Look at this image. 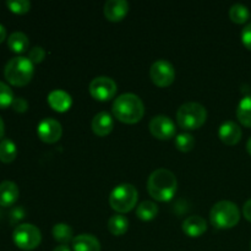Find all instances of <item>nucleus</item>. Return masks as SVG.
Instances as JSON below:
<instances>
[{"instance_id":"6","label":"nucleus","mask_w":251,"mask_h":251,"mask_svg":"<svg viewBox=\"0 0 251 251\" xmlns=\"http://www.w3.org/2000/svg\"><path fill=\"white\" fill-rule=\"evenodd\" d=\"M139 194L131 184H120L115 186L109 195V205L119 213H126L136 206Z\"/></svg>"},{"instance_id":"13","label":"nucleus","mask_w":251,"mask_h":251,"mask_svg":"<svg viewBox=\"0 0 251 251\" xmlns=\"http://www.w3.org/2000/svg\"><path fill=\"white\" fill-rule=\"evenodd\" d=\"M218 136H220L221 141L225 142L226 145L234 146L242 139V129L237 123L228 120L221 125L220 130H218Z\"/></svg>"},{"instance_id":"14","label":"nucleus","mask_w":251,"mask_h":251,"mask_svg":"<svg viewBox=\"0 0 251 251\" xmlns=\"http://www.w3.org/2000/svg\"><path fill=\"white\" fill-rule=\"evenodd\" d=\"M114 127V120L108 112H100L92 120V130L98 136H107Z\"/></svg>"},{"instance_id":"30","label":"nucleus","mask_w":251,"mask_h":251,"mask_svg":"<svg viewBox=\"0 0 251 251\" xmlns=\"http://www.w3.org/2000/svg\"><path fill=\"white\" fill-rule=\"evenodd\" d=\"M12 109L17 113H25L28 109V103L25 98H15L11 104Z\"/></svg>"},{"instance_id":"37","label":"nucleus","mask_w":251,"mask_h":251,"mask_svg":"<svg viewBox=\"0 0 251 251\" xmlns=\"http://www.w3.org/2000/svg\"><path fill=\"white\" fill-rule=\"evenodd\" d=\"M250 249H251V245H250Z\"/></svg>"},{"instance_id":"23","label":"nucleus","mask_w":251,"mask_h":251,"mask_svg":"<svg viewBox=\"0 0 251 251\" xmlns=\"http://www.w3.org/2000/svg\"><path fill=\"white\" fill-rule=\"evenodd\" d=\"M17 156L16 145L9 139H4L0 142V161L2 163H11Z\"/></svg>"},{"instance_id":"12","label":"nucleus","mask_w":251,"mask_h":251,"mask_svg":"<svg viewBox=\"0 0 251 251\" xmlns=\"http://www.w3.org/2000/svg\"><path fill=\"white\" fill-rule=\"evenodd\" d=\"M129 11V2L126 0H108L103 7L107 20L112 22L122 21Z\"/></svg>"},{"instance_id":"33","label":"nucleus","mask_w":251,"mask_h":251,"mask_svg":"<svg viewBox=\"0 0 251 251\" xmlns=\"http://www.w3.org/2000/svg\"><path fill=\"white\" fill-rule=\"evenodd\" d=\"M5 38H6V29H5L2 25H0V43H2Z\"/></svg>"},{"instance_id":"18","label":"nucleus","mask_w":251,"mask_h":251,"mask_svg":"<svg viewBox=\"0 0 251 251\" xmlns=\"http://www.w3.org/2000/svg\"><path fill=\"white\" fill-rule=\"evenodd\" d=\"M74 251H100V243L95 235L80 234L73 240Z\"/></svg>"},{"instance_id":"20","label":"nucleus","mask_w":251,"mask_h":251,"mask_svg":"<svg viewBox=\"0 0 251 251\" xmlns=\"http://www.w3.org/2000/svg\"><path fill=\"white\" fill-rule=\"evenodd\" d=\"M237 118L244 126L251 127V95L245 96L237 108Z\"/></svg>"},{"instance_id":"9","label":"nucleus","mask_w":251,"mask_h":251,"mask_svg":"<svg viewBox=\"0 0 251 251\" xmlns=\"http://www.w3.org/2000/svg\"><path fill=\"white\" fill-rule=\"evenodd\" d=\"M117 83L108 76H98L90 83V93L95 100H109L117 93Z\"/></svg>"},{"instance_id":"36","label":"nucleus","mask_w":251,"mask_h":251,"mask_svg":"<svg viewBox=\"0 0 251 251\" xmlns=\"http://www.w3.org/2000/svg\"><path fill=\"white\" fill-rule=\"evenodd\" d=\"M247 150H248V152H249V154L251 156V137L249 140H248V142H247Z\"/></svg>"},{"instance_id":"4","label":"nucleus","mask_w":251,"mask_h":251,"mask_svg":"<svg viewBox=\"0 0 251 251\" xmlns=\"http://www.w3.org/2000/svg\"><path fill=\"white\" fill-rule=\"evenodd\" d=\"M210 220L216 228L228 229L235 227L239 223L240 211L232 201H220L211 208Z\"/></svg>"},{"instance_id":"17","label":"nucleus","mask_w":251,"mask_h":251,"mask_svg":"<svg viewBox=\"0 0 251 251\" xmlns=\"http://www.w3.org/2000/svg\"><path fill=\"white\" fill-rule=\"evenodd\" d=\"M183 230L191 238L200 237L207 230V223L200 216H190L183 222Z\"/></svg>"},{"instance_id":"3","label":"nucleus","mask_w":251,"mask_h":251,"mask_svg":"<svg viewBox=\"0 0 251 251\" xmlns=\"http://www.w3.org/2000/svg\"><path fill=\"white\" fill-rule=\"evenodd\" d=\"M33 63L25 56L10 59L4 69V76L7 82L17 87L26 86L33 77Z\"/></svg>"},{"instance_id":"31","label":"nucleus","mask_w":251,"mask_h":251,"mask_svg":"<svg viewBox=\"0 0 251 251\" xmlns=\"http://www.w3.org/2000/svg\"><path fill=\"white\" fill-rule=\"evenodd\" d=\"M242 42L248 49L251 50V22L247 25L242 31Z\"/></svg>"},{"instance_id":"19","label":"nucleus","mask_w":251,"mask_h":251,"mask_svg":"<svg viewBox=\"0 0 251 251\" xmlns=\"http://www.w3.org/2000/svg\"><path fill=\"white\" fill-rule=\"evenodd\" d=\"M7 47L11 49L14 53L22 54L28 49L29 41L28 37L22 32H14L7 38Z\"/></svg>"},{"instance_id":"29","label":"nucleus","mask_w":251,"mask_h":251,"mask_svg":"<svg viewBox=\"0 0 251 251\" xmlns=\"http://www.w3.org/2000/svg\"><path fill=\"white\" fill-rule=\"evenodd\" d=\"M44 56H46V51H44V49L42 48V47H34V48H32L28 53V59L33 64L42 63Z\"/></svg>"},{"instance_id":"7","label":"nucleus","mask_w":251,"mask_h":251,"mask_svg":"<svg viewBox=\"0 0 251 251\" xmlns=\"http://www.w3.org/2000/svg\"><path fill=\"white\" fill-rule=\"evenodd\" d=\"M12 240H14L15 245L21 250H33L42 242L41 230L36 226L24 223L15 228L14 233H12Z\"/></svg>"},{"instance_id":"11","label":"nucleus","mask_w":251,"mask_h":251,"mask_svg":"<svg viewBox=\"0 0 251 251\" xmlns=\"http://www.w3.org/2000/svg\"><path fill=\"white\" fill-rule=\"evenodd\" d=\"M37 134L43 142L54 144L60 140L61 135H63V127L58 120L53 119V118H46L39 123L38 127H37Z\"/></svg>"},{"instance_id":"26","label":"nucleus","mask_w":251,"mask_h":251,"mask_svg":"<svg viewBox=\"0 0 251 251\" xmlns=\"http://www.w3.org/2000/svg\"><path fill=\"white\" fill-rule=\"evenodd\" d=\"M195 146V139L189 132H183L176 137V147L181 152H189Z\"/></svg>"},{"instance_id":"32","label":"nucleus","mask_w":251,"mask_h":251,"mask_svg":"<svg viewBox=\"0 0 251 251\" xmlns=\"http://www.w3.org/2000/svg\"><path fill=\"white\" fill-rule=\"evenodd\" d=\"M243 213H244V217L247 218L249 222H251V199L244 203V207H243Z\"/></svg>"},{"instance_id":"24","label":"nucleus","mask_w":251,"mask_h":251,"mask_svg":"<svg viewBox=\"0 0 251 251\" xmlns=\"http://www.w3.org/2000/svg\"><path fill=\"white\" fill-rule=\"evenodd\" d=\"M158 213V207L152 201H144L136 208V216L142 221H151Z\"/></svg>"},{"instance_id":"1","label":"nucleus","mask_w":251,"mask_h":251,"mask_svg":"<svg viewBox=\"0 0 251 251\" xmlns=\"http://www.w3.org/2000/svg\"><path fill=\"white\" fill-rule=\"evenodd\" d=\"M178 181L176 176L166 168H159L152 172L147 180L149 194L159 202L171 201L176 195Z\"/></svg>"},{"instance_id":"21","label":"nucleus","mask_w":251,"mask_h":251,"mask_svg":"<svg viewBox=\"0 0 251 251\" xmlns=\"http://www.w3.org/2000/svg\"><path fill=\"white\" fill-rule=\"evenodd\" d=\"M53 237L56 242L68 245L74 240V230L66 223H58L53 227Z\"/></svg>"},{"instance_id":"34","label":"nucleus","mask_w":251,"mask_h":251,"mask_svg":"<svg viewBox=\"0 0 251 251\" xmlns=\"http://www.w3.org/2000/svg\"><path fill=\"white\" fill-rule=\"evenodd\" d=\"M4 132H5L4 122H2V119H1V118H0V140H1V137L4 136Z\"/></svg>"},{"instance_id":"5","label":"nucleus","mask_w":251,"mask_h":251,"mask_svg":"<svg viewBox=\"0 0 251 251\" xmlns=\"http://www.w3.org/2000/svg\"><path fill=\"white\" fill-rule=\"evenodd\" d=\"M207 119V110L202 104L188 102L180 105L176 112V122L185 130H195L202 126Z\"/></svg>"},{"instance_id":"2","label":"nucleus","mask_w":251,"mask_h":251,"mask_svg":"<svg viewBox=\"0 0 251 251\" xmlns=\"http://www.w3.org/2000/svg\"><path fill=\"white\" fill-rule=\"evenodd\" d=\"M113 114L125 124H135L140 122L145 114L144 102L134 93H124L113 102Z\"/></svg>"},{"instance_id":"10","label":"nucleus","mask_w":251,"mask_h":251,"mask_svg":"<svg viewBox=\"0 0 251 251\" xmlns=\"http://www.w3.org/2000/svg\"><path fill=\"white\" fill-rule=\"evenodd\" d=\"M150 131L156 139L169 140L176 135V124L167 115H157L150 122Z\"/></svg>"},{"instance_id":"22","label":"nucleus","mask_w":251,"mask_h":251,"mask_svg":"<svg viewBox=\"0 0 251 251\" xmlns=\"http://www.w3.org/2000/svg\"><path fill=\"white\" fill-rule=\"evenodd\" d=\"M129 228V221L123 215H114L108 221V229L114 235H123Z\"/></svg>"},{"instance_id":"27","label":"nucleus","mask_w":251,"mask_h":251,"mask_svg":"<svg viewBox=\"0 0 251 251\" xmlns=\"http://www.w3.org/2000/svg\"><path fill=\"white\" fill-rule=\"evenodd\" d=\"M14 92L6 83L0 81V109L10 107L14 102Z\"/></svg>"},{"instance_id":"35","label":"nucleus","mask_w":251,"mask_h":251,"mask_svg":"<svg viewBox=\"0 0 251 251\" xmlns=\"http://www.w3.org/2000/svg\"><path fill=\"white\" fill-rule=\"evenodd\" d=\"M53 251H71L69 249L68 245H60V247H56Z\"/></svg>"},{"instance_id":"15","label":"nucleus","mask_w":251,"mask_h":251,"mask_svg":"<svg viewBox=\"0 0 251 251\" xmlns=\"http://www.w3.org/2000/svg\"><path fill=\"white\" fill-rule=\"evenodd\" d=\"M48 103L56 112H66L73 104V98L63 90H54L48 95Z\"/></svg>"},{"instance_id":"28","label":"nucleus","mask_w":251,"mask_h":251,"mask_svg":"<svg viewBox=\"0 0 251 251\" xmlns=\"http://www.w3.org/2000/svg\"><path fill=\"white\" fill-rule=\"evenodd\" d=\"M6 6L14 14L24 15L29 11V9H31V2L27 1V0H9V1H6Z\"/></svg>"},{"instance_id":"16","label":"nucleus","mask_w":251,"mask_h":251,"mask_svg":"<svg viewBox=\"0 0 251 251\" xmlns=\"http://www.w3.org/2000/svg\"><path fill=\"white\" fill-rule=\"evenodd\" d=\"M20 195L19 186L14 181L5 180L0 183V206L9 207L17 201Z\"/></svg>"},{"instance_id":"8","label":"nucleus","mask_w":251,"mask_h":251,"mask_svg":"<svg viewBox=\"0 0 251 251\" xmlns=\"http://www.w3.org/2000/svg\"><path fill=\"white\" fill-rule=\"evenodd\" d=\"M150 76L156 86L167 87L173 83L174 78H176V70L169 61L161 59L152 64L151 69H150Z\"/></svg>"},{"instance_id":"25","label":"nucleus","mask_w":251,"mask_h":251,"mask_svg":"<svg viewBox=\"0 0 251 251\" xmlns=\"http://www.w3.org/2000/svg\"><path fill=\"white\" fill-rule=\"evenodd\" d=\"M229 17L235 24H244L250 19V11L245 5L234 4L229 10Z\"/></svg>"}]
</instances>
